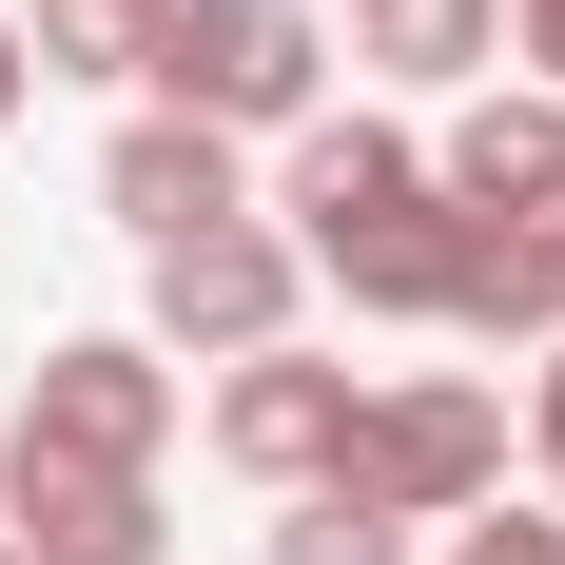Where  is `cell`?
Here are the masks:
<instances>
[{
  "label": "cell",
  "instance_id": "cell-1",
  "mask_svg": "<svg viewBox=\"0 0 565 565\" xmlns=\"http://www.w3.org/2000/svg\"><path fill=\"white\" fill-rule=\"evenodd\" d=\"M332 488H351V508H391V526H468V508H508V391H488V371H409V391H351Z\"/></svg>",
  "mask_w": 565,
  "mask_h": 565
},
{
  "label": "cell",
  "instance_id": "cell-2",
  "mask_svg": "<svg viewBox=\"0 0 565 565\" xmlns=\"http://www.w3.org/2000/svg\"><path fill=\"white\" fill-rule=\"evenodd\" d=\"M137 98L215 117V137H292V117H332V40H312L292 0H175L157 58H137Z\"/></svg>",
  "mask_w": 565,
  "mask_h": 565
},
{
  "label": "cell",
  "instance_id": "cell-3",
  "mask_svg": "<svg viewBox=\"0 0 565 565\" xmlns=\"http://www.w3.org/2000/svg\"><path fill=\"white\" fill-rule=\"evenodd\" d=\"M157 449H175V351L157 332H58L20 429H0V468H117V488H157Z\"/></svg>",
  "mask_w": 565,
  "mask_h": 565
},
{
  "label": "cell",
  "instance_id": "cell-4",
  "mask_svg": "<svg viewBox=\"0 0 565 565\" xmlns=\"http://www.w3.org/2000/svg\"><path fill=\"white\" fill-rule=\"evenodd\" d=\"M292 312H312V254H292L274 215H234V234H175L157 254V312H137V332L157 351H292Z\"/></svg>",
  "mask_w": 565,
  "mask_h": 565
},
{
  "label": "cell",
  "instance_id": "cell-5",
  "mask_svg": "<svg viewBox=\"0 0 565 565\" xmlns=\"http://www.w3.org/2000/svg\"><path fill=\"white\" fill-rule=\"evenodd\" d=\"M98 215L137 234V254L234 234V215H254V137H215V117H157V98H137V117L98 137Z\"/></svg>",
  "mask_w": 565,
  "mask_h": 565
},
{
  "label": "cell",
  "instance_id": "cell-6",
  "mask_svg": "<svg viewBox=\"0 0 565 565\" xmlns=\"http://www.w3.org/2000/svg\"><path fill=\"white\" fill-rule=\"evenodd\" d=\"M351 391H371V371H332V351H234V371H215V468H254V488H332Z\"/></svg>",
  "mask_w": 565,
  "mask_h": 565
},
{
  "label": "cell",
  "instance_id": "cell-7",
  "mask_svg": "<svg viewBox=\"0 0 565 565\" xmlns=\"http://www.w3.org/2000/svg\"><path fill=\"white\" fill-rule=\"evenodd\" d=\"M429 195H449V215H526V234H546V215H565V98H546V78H468L449 137H429Z\"/></svg>",
  "mask_w": 565,
  "mask_h": 565
},
{
  "label": "cell",
  "instance_id": "cell-8",
  "mask_svg": "<svg viewBox=\"0 0 565 565\" xmlns=\"http://www.w3.org/2000/svg\"><path fill=\"white\" fill-rule=\"evenodd\" d=\"M391 195H429V137H391V117H292L274 137V234L391 215Z\"/></svg>",
  "mask_w": 565,
  "mask_h": 565
},
{
  "label": "cell",
  "instance_id": "cell-9",
  "mask_svg": "<svg viewBox=\"0 0 565 565\" xmlns=\"http://www.w3.org/2000/svg\"><path fill=\"white\" fill-rule=\"evenodd\" d=\"M0 546L20 565H157V488H117V468H0Z\"/></svg>",
  "mask_w": 565,
  "mask_h": 565
},
{
  "label": "cell",
  "instance_id": "cell-10",
  "mask_svg": "<svg viewBox=\"0 0 565 565\" xmlns=\"http://www.w3.org/2000/svg\"><path fill=\"white\" fill-rule=\"evenodd\" d=\"M429 332H488V351H565V274L526 215H449V312Z\"/></svg>",
  "mask_w": 565,
  "mask_h": 565
},
{
  "label": "cell",
  "instance_id": "cell-11",
  "mask_svg": "<svg viewBox=\"0 0 565 565\" xmlns=\"http://www.w3.org/2000/svg\"><path fill=\"white\" fill-rule=\"evenodd\" d=\"M351 78L468 98V78H508V0H351Z\"/></svg>",
  "mask_w": 565,
  "mask_h": 565
},
{
  "label": "cell",
  "instance_id": "cell-12",
  "mask_svg": "<svg viewBox=\"0 0 565 565\" xmlns=\"http://www.w3.org/2000/svg\"><path fill=\"white\" fill-rule=\"evenodd\" d=\"M292 254H312V292H351V312H449V195L332 215V234H292Z\"/></svg>",
  "mask_w": 565,
  "mask_h": 565
},
{
  "label": "cell",
  "instance_id": "cell-13",
  "mask_svg": "<svg viewBox=\"0 0 565 565\" xmlns=\"http://www.w3.org/2000/svg\"><path fill=\"white\" fill-rule=\"evenodd\" d=\"M175 0H40V78H137Z\"/></svg>",
  "mask_w": 565,
  "mask_h": 565
},
{
  "label": "cell",
  "instance_id": "cell-14",
  "mask_svg": "<svg viewBox=\"0 0 565 565\" xmlns=\"http://www.w3.org/2000/svg\"><path fill=\"white\" fill-rule=\"evenodd\" d=\"M274 565H429L391 508H351V488H292V526H274Z\"/></svg>",
  "mask_w": 565,
  "mask_h": 565
},
{
  "label": "cell",
  "instance_id": "cell-15",
  "mask_svg": "<svg viewBox=\"0 0 565 565\" xmlns=\"http://www.w3.org/2000/svg\"><path fill=\"white\" fill-rule=\"evenodd\" d=\"M429 565H565V508H468Z\"/></svg>",
  "mask_w": 565,
  "mask_h": 565
},
{
  "label": "cell",
  "instance_id": "cell-16",
  "mask_svg": "<svg viewBox=\"0 0 565 565\" xmlns=\"http://www.w3.org/2000/svg\"><path fill=\"white\" fill-rule=\"evenodd\" d=\"M508 58H526V78L565 98V0H508Z\"/></svg>",
  "mask_w": 565,
  "mask_h": 565
},
{
  "label": "cell",
  "instance_id": "cell-17",
  "mask_svg": "<svg viewBox=\"0 0 565 565\" xmlns=\"http://www.w3.org/2000/svg\"><path fill=\"white\" fill-rule=\"evenodd\" d=\"M526 468L565 488V351H546V391H526Z\"/></svg>",
  "mask_w": 565,
  "mask_h": 565
},
{
  "label": "cell",
  "instance_id": "cell-18",
  "mask_svg": "<svg viewBox=\"0 0 565 565\" xmlns=\"http://www.w3.org/2000/svg\"><path fill=\"white\" fill-rule=\"evenodd\" d=\"M0 117H20V20H0Z\"/></svg>",
  "mask_w": 565,
  "mask_h": 565
},
{
  "label": "cell",
  "instance_id": "cell-19",
  "mask_svg": "<svg viewBox=\"0 0 565 565\" xmlns=\"http://www.w3.org/2000/svg\"><path fill=\"white\" fill-rule=\"evenodd\" d=\"M546 274H565V215H546Z\"/></svg>",
  "mask_w": 565,
  "mask_h": 565
},
{
  "label": "cell",
  "instance_id": "cell-20",
  "mask_svg": "<svg viewBox=\"0 0 565 565\" xmlns=\"http://www.w3.org/2000/svg\"><path fill=\"white\" fill-rule=\"evenodd\" d=\"M0 565H20V546H0Z\"/></svg>",
  "mask_w": 565,
  "mask_h": 565
}]
</instances>
